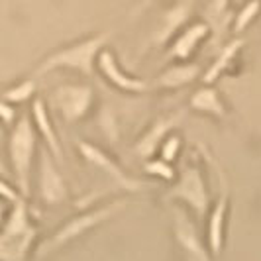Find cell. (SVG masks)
Segmentation results:
<instances>
[{
    "label": "cell",
    "instance_id": "obj_19",
    "mask_svg": "<svg viewBox=\"0 0 261 261\" xmlns=\"http://www.w3.org/2000/svg\"><path fill=\"white\" fill-rule=\"evenodd\" d=\"M191 108L198 110V112H204V114H212L216 118H226V106L220 100L218 92L214 91L212 87H202L191 96Z\"/></svg>",
    "mask_w": 261,
    "mask_h": 261
},
{
    "label": "cell",
    "instance_id": "obj_8",
    "mask_svg": "<svg viewBox=\"0 0 261 261\" xmlns=\"http://www.w3.org/2000/svg\"><path fill=\"white\" fill-rule=\"evenodd\" d=\"M77 147H79V153L85 157L92 167H96L98 171H102L105 175H108L110 181L116 183L120 189H124V191H128V193L142 191V183L136 181V179H132L130 175L122 169L108 153H105L100 147L89 144V142H77Z\"/></svg>",
    "mask_w": 261,
    "mask_h": 261
},
{
    "label": "cell",
    "instance_id": "obj_20",
    "mask_svg": "<svg viewBox=\"0 0 261 261\" xmlns=\"http://www.w3.org/2000/svg\"><path fill=\"white\" fill-rule=\"evenodd\" d=\"M34 92H36V81L26 79V81H20L12 87H8L0 96L10 105H22V102H26L34 96Z\"/></svg>",
    "mask_w": 261,
    "mask_h": 261
},
{
    "label": "cell",
    "instance_id": "obj_23",
    "mask_svg": "<svg viewBox=\"0 0 261 261\" xmlns=\"http://www.w3.org/2000/svg\"><path fill=\"white\" fill-rule=\"evenodd\" d=\"M159 149H161V159L171 163L175 157L179 155V151H181V138L175 136V134H169V136L161 142Z\"/></svg>",
    "mask_w": 261,
    "mask_h": 261
},
{
    "label": "cell",
    "instance_id": "obj_5",
    "mask_svg": "<svg viewBox=\"0 0 261 261\" xmlns=\"http://www.w3.org/2000/svg\"><path fill=\"white\" fill-rule=\"evenodd\" d=\"M165 198L169 200H181L189 208L195 210V214L198 216V220H202L208 214L210 206V195L204 177L198 167L195 165H187L181 171V179L169 189V193L165 195Z\"/></svg>",
    "mask_w": 261,
    "mask_h": 261
},
{
    "label": "cell",
    "instance_id": "obj_9",
    "mask_svg": "<svg viewBox=\"0 0 261 261\" xmlns=\"http://www.w3.org/2000/svg\"><path fill=\"white\" fill-rule=\"evenodd\" d=\"M175 238L187 261H212L200 240L196 224L185 210H175Z\"/></svg>",
    "mask_w": 261,
    "mask_h": 261
},
{
    "label": "cell",
    "instance_id": "obj_11",
    "mask_svg": "<svg viewBox=\"0 0 261 261\" xmlns=\"http://www.w3.org/2000/svg\"><path fill=\"white\" fill-rule=\"evenodd\" d=\"M96 67L102 71L105 75L116 89L126 92H145L147 91V83H144L142 79L130 77L122 67L118 65L116 55L108 49H102L96 57Z\"/></svg>",
    "mask_w": 261,
    "mask_h": 261
},
{
    "label": "cell",
    "instance_id": "obj_18",
    "mask_svg": "<svg viewBox=\"0 0 261 261\" xmlns=\"http://www.w3.org/2000/svg\"><path fill=\"white\" fill-rule=\"evenodd\" d=\"M244 39L242 38H236L232 39V41H228L226 45H224V49L220 53H218V57L214 59V63L204 71V75H202V81L206 83V85H210V83H214L216 79L222 75L224 71L230 67V63L236 59V55L240 53V49L244 47Z\"/></svg>",
    "mask_w": 261,
    "mask_h": 261
},
{
    "label": "cell",
    "instance_id": "obj_4",
    "mask_svg": "<svg viewBox=\"0 0 261 261\" xmlns=\"http://www.w3.org/2000/svg\"><path fill=\"white\" fill-rule=\"evenodd\" d=\"M124 206H126V202H112V204H106V206H100V208H96V210H87V212L81 214V216H75L73 220H69V222L63 224L49 240H45L38 248L36 255H38V257H45V255H49L53 251L61 249L63 246H67L69 242L77 240L79 236L87 234L89 230L96 228L98 224L110 220V218H112L114 214H118Z\"/></svg>",
    "mask_w": 261,
    "mask_h": 261
},
{
    "label": "cell",
    "instance_id": "obj_24",
    "mask_svg": "<svg viewBox=\"0 0 261 261\" xmlns=\"http://www.w3.org/2000/svg\"><path fill=\"white\" fill-rule=\"evenodd\" d=\"M0 198H2V200H6V202H10V204H14V202H18V200H20V198H24V196L20 195V191H18V189H14L8 181H4V179L0 177Z\"/></svg>",
    "mask_w": 261,
    "mask_h": 261
},
{
    "label": "cell",
    "instance_id": "obj_1",
    "mask_svg": "<svg viewBox=\"0 0 261 261\" xmlns=\"http://www.w3.org/2000/svg\"><path fill=\"white\" fill-rule=\"evenodd\" d=\"M38 228L32 222L26 198L10 204L8 216L0 226V261H28L36 244Z\"/></svg>",
    "mask_w": 261,
    "mask_h": 261
},
{
    "label": "cell",
    "instance_id": "obj_26",
    "mask_svg": "<svg viewBox=\"0 0 261 261\" xmlns=\"http://www.w3.org/2000/svg\"><path fill=\"white\" fill-rule=\"evenodd\" d=\"M8 210H10V202H6V200H2V198H0V226L4 224V220H6Z\"/></svg>",
    "mask_w": 261,
    "mask_h": 261
},
{
    "label": "cell",
    "instance_id": "obj_10",
    "mask_svg": "<svg viewBox=\"0 0 261 261\" xmlns=\"http://www.w3.org/2000/svg\"><path fill=\"white\" fill-rule=\"evenodd\" d=\"M185 118V112H175L169 116H161L157 118L155 122L151 124V128L145 132L144 136L138 140V144L134 147V153L140 157V159H151L153 153L157 151V147L161 145V142L171 134V130L175 126H179V122Z\"/></svg>",
    "mask_w": 261,
    "mask_h": 261
},
{
    "label": "cell",
    "instance_id": "obj_12",
    "mask_svg": "<svg viewBox=\"0 0 261 261\" xmlns=\"http://www.w3.org/2000/svg\"><path fill=\"white\" fill-rule=\"evenodd\" d=\"M193 6H195V0H177L169 10L161 16L155 34H153V41L157 45L167 43L189 22V18L193 14Z\"/></svg>",
    "mask_w": 261,
    "mask_h": 261
},
{
    "label": "cell",
    "instance_id": "obj_13",
    "mask_svg": "<svg viewBox=\"0 0 261 261\" xmlns=\"http://www.w3.org/2000/svg\"><path fill=\"white\" fill-rule=\"evenodd\" d=\"M210 36V26L206 22H195L183 28V32L175 38V41L171 43L169 47V57L173 59H189L193 51L200 45V41Z\"/></svg>",
    "mask_w": 261,
    "mask_h": 261
},
{
    "label": "cell",
    "instance_id": "obj_15",
    "mask_svg": "<svg viewBox=\"0 0 261 261\" xmlns=\"http://www.w3.org/2000/svg\"><path fill=\"white\" fill-rule=\"evenodd\" d=\"M32 122L38 128L39 134H41L43 142L47 145V151L53 155V159L63 161V151H61V144L57 140V132L53 128L51 118H49V112H47V106H45V102L41 98H36L32 102Z\"/></svg>",
    "mask_w": 261,
    "mask_h": 261
},
{
    "label": "cell",
    "instance_id": "obj_2",
    "mask_svg": "<svg viewBox=\"0 0 261 261\" xmlns=\"http://www.w3.org/2000/svg\"><path fill=\"white\" fill-rule=\"evenodd\" d=\"M36 126L30 116H20L12 124L10 138H8V159L12 167L16 189L20 195L28 198L30 196V173H32V163L36 157Z\"/></svg>",
    "mask_w": 261,
    "mask_h": 261
},
{
    "label": "cell",
    "instance_id": "obj_14",
    "mask_svg": "<svg viewBox=\"0 0 261 261\" xmlns=\"http://www.w3.org/2000/svg\"><path fill=\"white\" fill-rule=\"evenodd\" d=\"M222 179V193L218 196L214 208L210 212L208 218V246L214 257H218L222 253L224 246V222H226V212H228V185L224 181V175H220Z\"/></svg>",
    "mask_w": 261,
    "mask_h": 261
},
{
    "label": "cell",
    "instance_id": "obj_7",
    "mask_svg": "<svg viewBox=\"0 0 261 261\" xmlns=\"http://www.w3.org/2000/svg\"><path fill=\"white\" fill-rule=\"evenodd\" d=\"M38 191L39 198L49 206L61 204L69 198V189H67L65 179L57 171L55 159L47 149H41V155H39Z\"/></svg>",
    "mask_w": 261,
    "mask_h": 261
},
{
    "label": "cell",
    "instance_id": "obj_17",
    "mask_svg": "<svg viewBox=\"0 0 261 261\" xmlns=\"http://www.w3.org/2000/svg\"><path fill=\"white\" fill-rule=\"evenodd\" d=\"M204 22L210 26V32H216V41L226 34V30L232 22L230 14V0H208L204 8Z\"/></svg>",
    "mask_w": 261,
    "mask_h": 261
},
{
    "label": "cell",
    "instance_id": "obj_22",
    "mask_svg": "<svg viewBox=\"0 0 261 261\" xmlns=\"http://www.w3.org/2000/svg\"><path fill=\"white\" fill-rule=\"evenodd\" d=\"M144 171L147 175L159 177L163 181H173L175 179V171L171 167V163L163 161V159H147V161H144Z\"/></svg>",
    "mask_w": 261,
    "mask_h": 261
},
{
    "label": "cell",
    "instance_id": "obj_16",
    "mask_svg": "<svg viewBox=\"0 0 261 261\" xmlns=\"http://www.w3.org/2000/svg\"><path fill=\"white\" fill-rule=\"evenodd\" d=\"M200 73V67L196 63H183V65H175L163 71L159 79L155 81L157 87L161 89H179V87H185L189 83H193Z\"/></svg>",
    "mask_w": 261,
    "mask_h": 261
},
{
    "label": "cell",
    "instance_id": "obj_27",
    "mask_svg": "<svg viewBox=\"0 0 261 261\" xmlns=\"http://www.w3.org/2000/svg\"><path fill=\"white\" fill-rule=\"evenodd\" d=\"M0 173H2V175H6V169H4V165H2V161H0Z\"/></svg>",
    "mask_w": 261,
    "mask_h": 261
},
{
    "label": "cell",
    "instance_id": "obj_3",
    "mask_svg": "<svg viewBox=\"0 0 261 261\" xmlns=\"http://www.w3.org/2000/svg\"><path fill=\"white\" fill-rule=\"evenodd\" d=\"M110 39V32L105 34H96L87 39H81L73 45H67L63 49H57L55 53L47 55L43 59V63L38 67L36 75H45L55 69H73L81 75L91 77L94 75V67H96V57L98 53L105 49L106 41Z\"/></svg>",
    "mask_w": 261,
    "mask_h": 261
},
{
    "label": "cell",
    "instance_id": "obj_21",
    "mask_svg": "<svg viewBox=\"0 0 261 261\" xmlns=\"http://www.w3.org/2000/svg\"><path fill=\"white\" fill-rule=\"evenodd\" d=\"M259 12H261V0H248L242 6V10L234 16V34H242L259 16Z\"/></svg>",
    "mask_w": 261,
    "mask_h": 261
},
{
    "label": "cell",
    "instance_id": "obj_25",
    "mask_svg": "<svg viewBox=\"0 0 261 261\" xmlns=\"http://www.w3.org/2000/svg\"><path fill=\"white\" fill-rule=\"evenodd\" d=\"M0 122L6 126H12L16 122V108L10 102H6L2 96H0Z\"/></svg>",
    "mask_w": 261,
    "mask_h": 261
},
{
    "label": "cell",
    "instance_id": "obj_6",
    "mask_svg": "<svg viewBox=\"0 0 261 261\" xmlns=\"http://www.w3.org/2000/svg\"><path fill=\"white\" fill-rule=\"evenodd\" d=\"M92 89L89 85H61L51 92V102L65 122H77L92 105Z\"/></svg>",
    "mask_w": 261,
    "mask_h": 261
}]
</instances>
